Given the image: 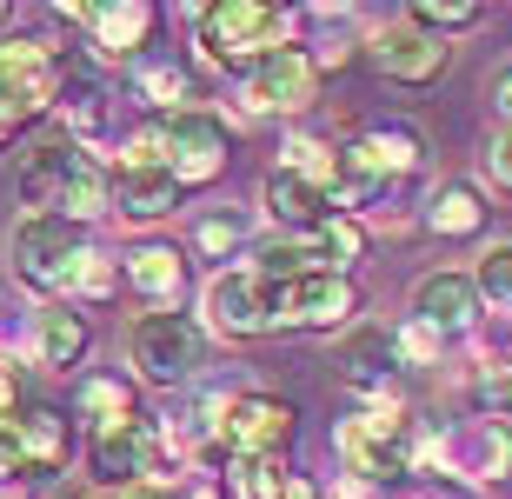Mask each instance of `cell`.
Returning <instances> with one entry per match:
<instances>
[{"mask_svg": "<svg viewBox=\"0 0 512 499\" xmlns=\"http://www.w3.org/2000/svg\"><path fill=\"white\" fill-rule=\"evenodd\" d=\"M333 453L340 466L353 473L360 486H386V480H406L419 466V420L386 393V400H360L333 426Z\"/></svg>", "mask_w": 512, "mask_h": 499, "instance_id": "cell-1", "label": "cell"}, {"mask_svg": "<svg viewBox=\"0 0 512 499\" xmlns=\"http://www.w3.org/2000/svg\"><path fill=\"white\" fill-rule=\"evenodd\" d=\"M293 27H300V14L293 7H273V0H220V7H200V60L247 74L266 54H286L293 47Z\"/></svg>", "mask_w": 512, "mask_h": 499, "instance_id": "cell-2", "label": "cell"}, {"mask_svg": "<svg viewBox=\"0 0 512 499\" xmlns=\"http://www.w3.org/2000/svg\"><path fill=\"white\" fill-rule=\"evenodd\" d=\"M87 227L67 220V213H20L7 227V260H14L20 287L47 293V300H74V280H80V260H87Z\"/></svg>", "mask_w": 512, "mask_h": 499, "instance_id": "cell-3", "label": "cell"}, {"mask_svg": "<svg viewBox=\"0 0 512 499\" xmlns=\"http://www.w3.org/2000/svg\"><path fill=\"white\" fill-rule=\"evenodd\" d=\"M67 67H60L47 34H7L0 40V140L27 134L40 114L60 107Z\"/></svg>", "mask_w": 512, "mask_h": 499, "instance_id": "cell-4", "label": "cell"}, {"mask_svg": "<svg viewBox=\"0 0 512 499\" xmlns=\"http://www.w3.org/2000/svg\"><path fill=\"white\" fill-rule=\"evenodd\" d=\"M127 360L133 373L160 393H187L200 386V360H207V327L193 320V313H140L127 333Z\"/></svg>", "mask_w": 512, "mask_h": 499, "instance_id": "cell-5", "label": "cell"}, {"mask_svg": "<svg viewBox=\"0 0 512 499\" xmlns=\"http://www.w3.org/2000/svg\"><path fill=\"white\" fill-rule=\"evenodd\" d=\"M87 460H94V486H120V493H140L147 480H173V453L160 440V426L153 420H120V426H100L94 440H87Z\"/></svg>", "mask_w": 512, "mask_h": 499, "instance_id": "cell-6", "label": "cell"}, {"mask_svg": "<svg viewBox=\"0 0 512 499\" xmlns=\"http://www.w3.org/2000/svg\"><path fill=\"white\" fill-rule=\"evenodd\" d=\"M273 293V327H293V333H333V327H353L360 313V287L353 273H300V280H280Z\"/></svg>", "mask_w": 512, "mask_h": 499, "instance_id": "cell-7", "label": "cell"}, {"mask_svg": "<svg viewBox=\"0 0 512 499\" xmlns=\"http://www.w3.org/2000/svg\"><path fill=\"white\" fill-rule=\"evenodd\" d=\"M200 327L213 340H260L273 333V293L253 267H220L200 287Z\"/></svg>", "mask_w": 512, "mask_h": 499, "instance_id": "cell-8", "label": "cell"}, {"mask_svg": "<svg viewBox=\"0 0 512 499\" xmlns=\"http://www.w3.org/2000/svg\"><path fill=\"white\" fill-rule=\"evenodd\" d=\"M360 47H366V67H373L380 80H399V87H433V80L446 74V60H453L446 40H433L426 27H413L406 14L386 20V27H373Z\"/></svg>", "mask_w": 512, "mask_h": 499, "instance_id": "cell-9", "label": "cell"}, {"mask_svg": "<svg viewBox=\"0 0 512 499\" xmlns=\"http://www.w3.org/2000/svg\"><path fill=\"white\" fill-rule=\"evenodd\" d=\"M227 154H233V134L220 114H207V107L167 114V173L180 187H213L227 173Z\"/></svg>", "mask_w": 512, "mask_h": 499, "instance_id": "cell-10", "label": "cell"}, {"mask_svg": "<svg viewBox=\"0 0 512 499\" xmlns=\"http://www.w3.org/2000/svg\"><path fill=\"white\" fill-rule=\"evenodd\" d=\"M313 94H320V67H313L306 47L266 54L260 67L240 74V107H247V114H286V120H293V114L313 107Z\"/></svg>", "mask_w": 512, "mask_h": 499, "instance_id": "cell-11", "label": "cell"}, {"mask_svg": "<svg viewBox=\"0 0 512 499\" xmlns=\"http://www.w3.org/2000/svg\"><path fill=\"white\" fill-rule=\"evenodd\" d=\"M293 426H300L293 400L240 386V393L227 400V413H220V446H227V460H240V453H286Z\"/></svg>", "mask_w": 512, "mask_h": 499, "instance_id": "cell-12", "label": "cell"}, {"mask_svg": "<svg viewBox=\"0 0 512 499\" xmlns=\"http://www.w3.org/2000/svg\"><path fill=\"white\" fill-rule=\"evenodd\" d=\"M60 20L87 27V47L100 60H140L153 27H160V7H147V0H107V7H60Z\"/></svg>", "mask_w": 512, "mask_h": 499, "instance_id": "cell-13", "label": "cell"}, {"mask_svg": "<svg viewBox=\"0 0 512 499\" xmlns=\"http://www.w3.org/2000/svg\"><path fill=\"white\" fill-rule=\"evenodd\" d=\"M413 320H426L439 340H473L479 320H486L479 280H473V273H453V267L426 273V280L413 287Z\"/></svg>", "mask_w": 512, "mask_h": 499, "instance_id": "cell-14", "label": "cell"}, {"mask_svg": "<svg viewBox=\"0 0 512 499\" xmlns=\"http://www.w3.org/2000/svg\"><path fill=\"white\" fill-rule=\"evenodd\" d=\"M80 160H87V147H80V140H67V134L34 140V147L20 154V167H14L20 207H27V213H60V200H67V180L80 173Z\"/></svg>", "mask_w": 512, "mask_h": 499, "instance_id": "cell-15", "label": "cell"}, {"mask_svg": "<svg viewBox=\"0 0 512 499\" xmlns=\"http://www.w3.org/2000/svg\"><path fill=\"white\" fill-rule=\"evenodd\" d=\"M260 213L273 220V233H286V240H313V233L333 220V200H326V187H313V180H300V173L273 167L260 187Z\"/></svg>", "mask_w": 512, "mask_h": 499, "instance_id": "cell-16", "label": "cell"}, {"mask_svg": "<svg viewBox=\"0 0 512 499\" xmlns=\"http://www.w3.org/2000/svg\"><path fill=\"white\" fill-rule=\"evenodd\" d=\"M120 267H127V287L147 300V313L180 307V293H187V253L173 247V240H133L120 253Z\"/></svg>", "mask_w": 512, "mask_h": 499, "instance_id": "cell-17", "label": "cell"}, {"mask_svg": "<svg viewBox=\"0 0 512 499\" xmlns=\"http://www.w3.org/2000/svg\"><path fill=\"white\" fill-rule=\"evenodd\" d=\"M87 346H94L87 313H74L67 300L34 307V320H27V353H34V366H47V373H74V366L87 360Z\"/></svg>", "mask_w": 512, "mask_h": 499, "instance_id": "cell-18", "label": "cell"}, {"mask_svg": "<svg viewBox=\"0 0 512 499\" xmlns=\"http://www.w3.org/2000/svg\"><path fill=\"white\" fill-rule=\"evenodd\" d=\"M486 220H493V207H486V193H479V180H439L433 193H426V207H419V227L439 233V240H479L486 233Z\"/></svg>", "mask_w": 512, "mask_h": 499, "instance_id": "cell-19", "label": "cell"}, {"mask_svg": "<svg viewBox=\"0 0 512 499\" xmlns=\"http://www.w3.org/2000/svg\"><path fill=\"white\" fill-rule=\"evenodd\" d=\"M180 200H187V187L167 167H114V213L133 220V227H153V220L180 213Z\"/></svg>", "mask_w": 512, "mask_h": 499, "instance_id": "cell-20", "label": "cell"}, {"mask_svg": "<svg viewBox=\"0 0 512 499\" xmlns=\"http://www.w3.org/2000/svg\"><path fill=\"white\" fill-rule=\"evenodd\" d=\"M14 433H20L27 473H60L67 453H74V420H67L60 406H27V413L14 420Z\"/></svg>", "mask_w": 512, "mask_h": 499, "instance_id": "cell-21", "label": "cell"}, {"mask_svg": "<svg viewBox=\"0 0 512 499\" xmlns=\"http://www.w3.org/2000/svg\"><path fill=\"white\" fill-rule=\"evenodd\" d=\"M60 134L80 140L87 154H94L100 140H107V87H100L94 74H67V87H60Z\"/></svg>", "mask_w": 512, "mask_h": 499, "instance_id": "cell-22", "label": "cell"}, {"mask_svg": "<svg viewBox=\"0 0 512 499\" xmlns=\"http://www.w3.org/2000/svg\"><path fill=\"white\" fill-rule=\"evenodd\" d=\"M373 154V167L386 173V180H399V173H419V160H426V134H419L413 120H380V127H366V134H353Z\"/></svg>", "mask_w": 512, "mask_h": 499, "instance_id": "cell-23", "label": "cell"}, {"mask_svg": "<svg viewBox=\"0 0 512 499\" xmlns=\"http://www.w3.org/2000/svg\"><path fill=\"white\" fill-rule=\"evenodd\" d=\"M74 413L87 426H120V420H133V386L120 380V373H80V386H74Z\"/></svg>", "mask_w": 512, "mask_h": 499, "instance_id": "cell-24", "label": "cell"}, {"mask_svg": "<svg viewBox=\"0 0 512 499\" xmlns=\"http://www.w3.org/2000/svg\"><path fill=\"white\" fill-rule=\"evenodd\" d=\"M247 247H253V213L213 207V213L193 220V253H200V260H240Z\"/></svg>", "mask_w": 512, "mask_h": 499, "instance_id": "cell-25", "label": "cell"}, {"mask_svg": "<svg viewBox=\"0 0 512 499\" xmlns=\"http://www.w3.org/2000/svg\"><path fill=\"white\" fill-rule=\"evenodd\" d=\"M227 486L233 499H286L293 473H286L280 453H240V460H227Z\"/></svg>", "mask_w": 512, "mask_h": 499, "instance_id": "cell-26", "label": "cell"}, {"mask_svg": "<svg viewBox=\"0 0 512 499\" xmlns=\"http://www.w3.org/2000/svg\"><path fill=\"white\" fill-rule=\"evenodd\" d=\"M133 94L147 100V107H160V114H187V67L180 60H140Z\"/></svg>", "mask_w": 512, "mask_h": 499, "instance_id": "cell-27", "label": "cell"}, {"mask_svg": "<svg viewBox=\"0 0 512 499\" xmlns=\"http://www.w3.org/2000/svg\"><path fill=\"white\" fill-rule=\"evenodd\" d=\"M313 247H320V267L326 273H353L366 260V220H346V213H333L320 233H313Z\"/></svg>", "mask_w": 512, "mask_h": 499, "instance_id": "cell-28", "label": "cell"}, {"mask_svg": "<svg viewBox=\"0 0 512 499\" xmlns=\"http://www.w3.org/2000/svg\"><path fill=\"white\" fill-rule=\"evenodd\" d=\"M406 20L453 47V34H473L479 20H486V7H473V0H413V7H406Z\"/></svg>", "mask_w": 512, "mask_h": 499, "instance_id": "cell-29", "label": "cell"}, {"mask_svg": "<svg viewBox=\"0 0 512 499\" xmlns=\"http://www.w3.org/2000/svg\"><path fill=\"white\" fill-rule=\"evenodd\" d=\"M479 300H486V313H499V320H512V240H493V247L479 253Z\"/></svg>", "mask_w": 512, "mask_h": 499, "instance_id": "cell-30", "label": "cell"}, {"mask_svg": "<svg viewBox=\"0 0 512 499\" xmlns=\"http://www.w3.org/2000/svg\"><path fill=\"white\" fill-rule=\"evenodd\" d=\"M280 167L300 173V180H313V187H326V180H333V167H340V147H333V140H320V134H286Z\"/></svg>", "mask_w": 512, "mask_h": 499, "instance_id": "cell-31", "label": "cell"}, {"mask_svg": "<svg viewBox=\"0 0 512 499\" xmlns=\"http://www.w3.org/2000/svg\"><path fill=\"white\" fill-rule=\"evenodd\" d=\"M127 287V267H120V253H87L80 260V280H74V300H114Z\"/></svg>", "mask_w": 512, "mask_h": 499, "instance_id": "cell-32", "label": "cell"}, {"mask_svg": "<svg viewBox=\"0 0 512 499\" xmlns=\"http://www.w3.org/2000/svg\"><path fill=\"white\" fill-rule=\"evenodd\" d=\"M120 167H167V114L140 120V127L120 140Z\"/></svg>", "mask_w": 512, "mask_h": 499, "instance_id": "cell-33", "label": "cell"}, {"mask_svg": "<svg viewBox=\"0 0 512 499\" xmlns=\"http://www.w3.org/2000/svg\"><path fill=\"white\" fill-rule=\"evenodd\" d=\"M453 340H439L426 320H406V327L393 333V353H399V366H439V353H446Z\"/></svg>", "mask_w": 512, "mask_h": 499, "instance_id": "cell-34", "label": "cell"}, {"mask_svg": "<svg viewBox=\"0 0 512 499\" xmlns=\"http://www.w3.org/2000/svg\"><path fill=\"white\" fill-rule=\"evenodd\" d=\"M486 173H493V187L512 193V127H499L493 147H486Z\"/></svg>", "mask_w": 512, "mask_h": 499, "instance_id": "cell-35", "label": "cell"}, {"mask_svg": "<svg viewBox=\"0 0 512 499\" xmlns=\"http://www.w3.org/2000/svg\"><path fill=\"white\" fill-rule=\"evenodd\" d=\"M20 420V386H14V366H0V426Z\"/></svg>", "mask_w": 512, "mask_h": 499, "instance_id": "cell-36", "label": "cell"}, {"mask_svg": "<svg viewBox=\"0 0 512 499\" xmlns=\"http://www.w3.org/2000/svg\"><path fill=\"white\" fill-rule=\"evenodd\" d=\"M47 499H107V493H100L94 480H54V486H47Z\"/></svg>", "mask_w": 512, "mask_h": 499, "instance_id": "cell-37", "label": "cell"}, {"mask_svg": "<svg viewBox=\"0 0 512 499\" xmlns=\"http://www.w3.org/2000/svg\"><path fill=\"white\" fill-rule=\"evenodd\" d=\"M493 107H499V120L512 127V67H506V74L493 80Z\"/></svg>", "mask_w": 512, "mask_h": 499, "instance_id": "cell-38", "label": "cell"}, {"mask_svg": "<svg viewBox=\"0 0 512 499\" xmlns=\"http://www.w3.org/2000/svg\"><path fill=\"white\" fill-rule=\"evenodd\" d=\"M120 499H160V493H147V486H140V493H120Z\"/></svg>", "mask_w": 512, "mask_h": 499, "instance_id": "cell-39", "label": "cell"}, {"mask_svg": "<svg viewBox=\"0 0 512 499\" xmlns=\"http://www.w3.org/2000/svg\"><path fill=\"white\" fill-rule=\"evenodd\" d=\"M193 499H233V493H193Z\"/></svg>", "mask_w": 512, "mask_h": 499, "instance_id": "cell-40", "label": "cell"}, {"mask_svg": "<svg viewBox=\"0 0 512 499\" xmlns=\"http://www.w3.org/2000/svg\"><path fill=\"white\" fill-rule=\"evenodd\" d=\"M0 499H7V493H0Z\"/></svg>", "mask_w": 512, "mask_h": 499, "instance_id": "cell-41", "label": "cell"}]
</instances>
